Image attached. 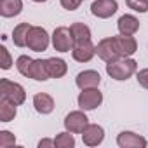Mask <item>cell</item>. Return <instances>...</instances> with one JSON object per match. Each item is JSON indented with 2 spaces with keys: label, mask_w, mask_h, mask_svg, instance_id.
Here are the masks:
<instances>
[{
  "label": "cell",
  "mask_w": 148,
  "mask_h": 148,
  "mask_svg": "<svg viewBox=\"0 0 148 148\" xmlns=\"http://www.w3.org/2000/svg\"><path fill=\"white\" fill-rule=\"evenodd\" d=\"M71 134H73V132H70V131L59 132V134L56 136V139H54L56 148H73V146H75V138H73Z\"/></svg>",
  "instance_id": "obj_22"
},
{
  "label": "cell",
  "mask_w": 148,
  "mask_h": 148,
  "mask_svg": "<svg viewBox=\"0 0 148 148\" xmlns=\"http://www.w3.org/2000/svg\"><path fill=\"white\" fill-rule=\"evenodd\" d=\"M0 98L9 99L16 105H23L26 101V92H25L23 86H19L9 79H2L0 80Z\"/></svg>",
  "instance_id": "obj_2"
},
{
  "label": "cell",
  "mask_w": 148,
  "mask_h": 148,
  "mask_svg": "<svg viewBox=\"0 0 148 148\" xmlns=\"http://www.w3.org/2000/svg\"><path fill=\"white\" fill-rule=\"evenodd\" d=\"M79 106L80 110H94L101 105L103 101V94L99 92L98 87H92V89H82V92L79 94Z\"/></svg>",
  "instance_id": "obj_7"
},
{
  "label": "cell",
  "mask_w": 148,
  "mask_h": 148,
  "mask_svg": "<svg viewBox=\"0 0 148 148\" xmlns=\"http://www.w3.org/2000/svg\"><path fill=\"white\" fill-rule=\"evenodd\" d=\"M28 79L33 80H47L49 79V71H47V59H33L28 70Z\"/></svg>",
  "instance_id": "obj_14"
},
{
  "label": "cell",
  "mask_w": 148,
  "mask_h": 148,
  "mask_svg": "<svg viewBox=\"0 0 148 148\" xmlns=\"http://www.w3.org/2000/svg\"><path fill=\"white\" fill-rule=\"evenodd\" d=\"M96 54H98L105 63H113V61L124 58L122 52L119 51L117 42H115L113 37H110V38H103V40L96 45Z\"/></svg>",
  "instance_id": "obj_3"
},
{
  "label": "cell",
  "mask_w": 148,
  "mask_h": 148,
  "mask_svg": "<svg viewBox=\"0 0 148 148\" xmlns=\"http://www.w3.org/2000/svg\"><path fill=\"white\" fill-rule=\"evenodd\" d=\"M16 103H12V101H9V99H0V122H11V120H14V117H16Z\"/></svg>",
  "instance_id": "obj_19"
},
{
  "label": "cell",
  "mask_w": 148,
  "mask_h": 148,
  "mask_svg": "<svg viewBox=\"0 0 148 148\" xmlns=\"http://www.w3.org/2000/svg\"><path fill=\"white\" fill-rule=\"evenodd\" d=\"M79 89H92V87H98L99 82H101V77L99 73L94 71V70H86V71H80L77 79H75Z\"/></svg>",
  "instance_id": "obj_12"
},
{
  "label": "cell",
  "mask_w": 148,
  "mask_h": 148,
  "mask_svg": "<svg viewBox=\"0 0 148 148\" xmlns=\"http://www.w3.org/2000/svg\"><path fill=\"white\" fill-rule=\"evenodd\" d=\"M68 66L61 58H49L47 59V71H49V77L52 79H61L64 73H66Z\"/></svg>",
  "instance_id": "obj_18"
},
{
  "label": "cell",
  "mask_w": 148,
  "mask_h": 148,
  "mask_svg": "<svg viewBox=\"0 0 148 148\" xmlns=\"http://www.w3.org/2000/svg\"><path fill=\"white\" fill-rule=\"evenodd\" d=\"M136 79H138V84H139L143 89H148V68L139 70V71L136 73Z\"/></svg>",
  "instance_id": "obj_27"
},
{
  "label": "cell",
  "mask_w": 148,
  "mask_h": 148,
  "mask_svg": "<svg viewBox=\"0 0 148 148\" xmlns=\"http://www.w3.org/2000/svg\"><path fill=\"white\" fill-rule=\"evenodd\" d=\"M117 145L120 148H145L146 146V139L136 132H131V131H124L119 134L117 138Z\"/></svg>",
  "instance_id": "obj_11"
},
{
  "label": "cell",
  "mask_w": 148,
  "mask_h": 148,
  "mask_svg": "<svg viewBox=\"0 0 148 148\" xmlns=\"http://www.w3.org/2000/svg\"><path fill=\"white\" fill-rule=\"evenodd\" d=\"M52 45L59 52H68L75 45V38L71 35V30L66 26H58L52 33Z\"/></svg>",
  "instance_id": "obj_4"
},
{
  "label": "cell",
  "mask_w": 148,
  "mask_h": 148,
  "mask_svg": "<svg viewBox=\"0 0 148 148\" xmlns=\"http://www.w3.org/2000/svg\"><path fill=\"white\" fill-rule=\"evenodd\" d=\"M16 145V138L9 131H0V148H11Z\"/></svg>",
  "instance_id": "obj_24"
},
{
  "label": "cell",
  "mask_w": 148,
  "mask_h": 148,
  "mask_svg": "<svg viewBox=\"0 0 148 148\" xmlns=\"http://www.w3.org/2000/svg\"><path fill=\"white\" fill-rule=\"evenodd\" d=\"M125 4L136 12H148V0H125Z\"/></svg>",
  "instance_id": "obj_25"
},
{
  "label": "cell",
  "mask_w": 148,
  "mask_h": 148,
  "mask_svg": "<svg viewBox=\"0 0 148 148\" xmlns=\"http://www.w3.org/2000/svg\"><path fill=\"white\" fill-rule=\"evenodd\" d=\"M96 54V45L91 42V40H82V42H75L71 49V56L75 61L79 63H87L94 58Z\"/></svg>",
  "instance_id": "obj_8"
},
{
  "label": "cell",
  "mask_w": 148,
  "mask_h": 148,
  "mask_svg": "<svg viewBox=\"0 0 148 148\" xmlns=\"http://www.w3.org/2000/svg\"><path fill=\"white\" fill-rule=\"evenodd\" d=\"M33 2H47V0H33Z\"/></svg>",
  "instance_id": "obj_30"
},
{
  "label": "cell",
  "mask_w": 148,
  "mask_h": 148,
  "mask_svg": "<svg viewBox=\"0 0 148 148\" xmlns=\"http://www.w3.org/2000/svg\"><path fill=\"white\" fill-rule=\"evenodd\" d=\"M103 139H105V131L98 124H89L82 132V141L87 146H98V145H101Z\"/></svg>",
  "instance_id": "obj_10"
},
{
  "label": "cell",
  "mask_w": 148,
  "mask_h": 148,
  "mask_svg": "<svg viewBox=\"0 0 148 148\" xmlns=\"http://www.w3.org/2000/svg\"><path fill=\"white\" fill-rule=\"evenodd\" d=\"M26 45H28L32 51H35V52L45 51L47 45H49V35H47V32H45L42 26H32V30L28 32Z\"/></svg>",
  "instance_id": "obj_5"
},
{
  "label": "cell",
  "mask_w": 148,
  "mask_h": 148,
  "mask_svg": "<svg viewBox=\"0 0 148 148\" xmlns=\"http://www.w3.org/2000/svg\"><path fill=\"white\" fill-rule=\"evenodd\" d=\"M89 125V119L87 115L82 112V110H77V112H70L64 119V127L66 131L73 132V134H82L84 129Z\"/></svg>",
  "instance_id": "obj_6"
},
{
  "label": "cell",
  "mask_w": 148,
  "mask_h": 148,
  "mask_svg": "<svg viewBox=\"0 0 148 148\" xmlns=\"http://www.w3.org/2000/svg\"><path fill=\"white\" fill-rule=\"evenodd\" d=\"M33 106H35V110L38 113L47 115V113H51L54 110V99L45 92H37L33 96Z\"/></svg>",
  "instance_id": "obj_16"
},
{
  "label": "cell",
  "mask_w": 148,
  "mask_h": 148,
  "mask_svg": "<svg viewBox=\"0 0 148 148\" xmlns=\"http://www.w3.org/2000/svg\"><path fill=\"white\" fill-rule=\"evenodd\" d=\"M119 9V4L117 0H96L91 5V12L96 16V18H101V19H106V18H112Z\"/></svg>",
  "instance_id": "obj_9"
},
{
  "label": "cell",
  "mask_w": 148,
  "mask_h": 148,
  "mask_svg": "<svg viewBox=\"0 0 148 148\" xmlns=\"http://www.w3.org/2000/svg\"><path fill=\"white\" fill-rule=\"evenodd\" d=\"M71 30V35L75 38V42H82V40H91V30L87 25L84 23H73L70 26Z\"/></svg>",
  "instance_id": "obj_21"
},
{
  "label": "cell",
  "mask_w": 148,
  "mask_h": 148,
  "mask_svg": "<svg viewBox=\"0 0 148 148\" xmlns=\"http://www.w3.org/2000/svg\"><path fill=\"white\" fill-rule=\"evenodd\" d=\"M117 26H119V32L122 35H134L139 30V21L132 14H124V16H120Z\"/></svg>",
  "instance_id": "obj_15"
},
{
  "label": "cell",
  "mask_w": 148,
  "mask_h": 148,
  "mask_svg": "<svg viewBox=\"0 0 148 148\" xmlns=\"http://www.w3.org/2000/svg\"><path fill=\"white\" fill-rule=\"evenodd\" d=\"M32 30V26L28 23H21L14 28L12 32V42L18 47H26V40H28V32Z\"/></svg>",
  "instance_id": "obj_20"
},
{
  "label": "cell",
  "mask_w": 148,
  "mask_h": 148,
  "mask_svg": "<svg viewBox=\"0 0 148 148\" xmlns=\"http://www.w3.org/2000/svg\"><path fill=\"white\" fill-rule=\"evenodd\" d=\"M45 146H56L54 145V139H42L38 143V148H45Z\"/></svg>",
  "instance_id": "obj_29"
},
{
  "label": "cell",
  "mask_w": 148,
  "mask_h": 148,
  "mask_svg": "<svg viewBox=\"0 0 148 148\" xmlns=\"http://www.w3.org/2000/svg\"><path fill=\"white\" fill-rule=\"evenodd\" d=\"M23 2L21 0H0V14L4 18H14L21 12Z\"/></svg>",
  "instance_id": "obj_17"
},
{
  "label": "cell",
  "mask_w": 148,
  "mask_h": 148,
  "mask_svg": "<svg viewBox=\"0 0 148 148\" xmlns=\"http://www.w3.org/2000/svg\"><path fill=\"white\" fill-rule=\"evenodd\" d=\"M113 38H115L117 47H119V51L122 52L124 58H129L138 51V42H136V38L132 35H122L120 33L119 37H113Z\"/></svg>",
  "instance_id": "obj_13"
},
{
  "label": "cell",
  "mask_w": 148,
  "mask_h": 148,
  "mask_svg": "<svg viewBox=\"0 0 148 148\" xmlns=\"http://www.w3.org/2000/svg\"><path fill=\"white\" fill-rule=\"evenodd\" d=\"M0 58H2V61H0V66H2V70H9L12 66V59H11V54L9 51L2 45L0 47Z\"/></svg>",
  "instance_id": "obj_26"
},
{
  "label": "cell",
  "mask_w": 148,
  "mask_h": 148,
  "mask_svg": "<svg viewBox=\"0 0 148 148\" xmlns=\"http://www.w3.org/2000/svg\"><path fill=\"white\" fill-rule=\"evenodd\" d=\"M138 70V63L129 58H120L113 63H106V73L115 80H127Z\"/></svg>",
  "instance_id": "obj_1"
},
{
  "label": "cell",
  "mask_w": 148,
  "mask_h": 148,
  "mask_svg": "<svg viewBox=\"0 0 148 148\" xmlns=\"http://www.w3.org/2000/svg\"><path fill=\"white\" fill-rule=\"evenodd\" d=\"M80 4H82V0H61V5L66 11H75L80 7Z\"/></svg>",
  "instance_id": "obj_28"
},
{
  "label": "cell",
  "mask_w": 148,
  "mask_h": 148,
  "mask_svg": "<svg viewBox=\"0 0 148 148\" xmlns=\"http://www.w3.org/2000/svg\"><path fill=\"white\" fill-rule=\"evenodd\" d=\"M32 61H33V59H32L30 56H26V54H23V56L18 58V61H16V68H18V71L21 73L23 77H28V70H30Z\"/></svg>",
  "instance_id": "obj_23"
}]
</instances>
